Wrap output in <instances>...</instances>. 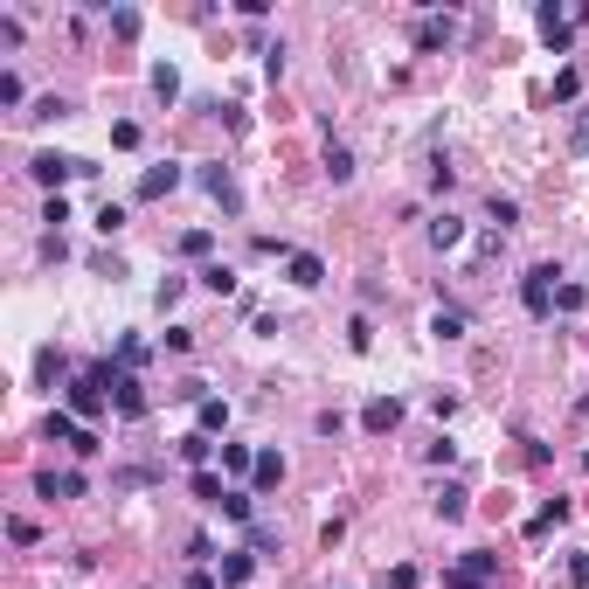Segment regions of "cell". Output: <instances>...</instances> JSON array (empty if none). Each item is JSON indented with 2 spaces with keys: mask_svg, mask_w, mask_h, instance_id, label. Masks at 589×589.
I'll use <instances>...</instances> for the list:
<instances>
[{
  "mask_svg": "<svg viewBox=\"0 0 589 589\" xmlns=\"http://www.w3.org/2000/svg\"><path fill=\"white\" fill-rule=\"evenodd\" d=\"M444 589H499V555L472 548L465 562H451V568H444Z\"/></svg>",
  "mask_w": 589,
  "mask_h": 589,
  "instance_id": "obj_1",
  "label": "cell"
},
{
  "mask_svg": "<svg viewBox=\"0 0 589 589\" xmlns=\"http://www.w3.org/2000/svg\"><path fill=\"white\" fill-rule=\"evenodd\" d=\"M555 277H562L555 264H534L527 277H520V305H527L534 320H548V312H555Z\"/></svg>",
  "mask_w": 589,
  "mask_h": 589,
  "instance_id": "obj_2",
  "label": "cell"
},
{
  "mask_svg": "<svg viewBox=\"0 0 589 589\" xmlns=\"http://www.w3.org/2000/svg\"><path fill=\"white\" fill-rule=\"evenodd\" d=\"M28 174H35V181L55 194L63 181H77V174H98V166H90V160H70V153H35V160H28Z\"/></svg>",
  "mask_w": 589,
  "mask_h": 589,
  "instance_id": "obj_3",
  "label": "cell"
},
{
  "mask_svg": "<svg viewBox=\"0 0 589 589\" xmlns=\"http://www.w3.org/2000/svg\"><path fill=\"white\" fill-rule=\"evenodd\" d=\"M201 188H209V194H215V201H222L229 215L243 209V188H236V174H229L222 160H215V166H201Z\"/></svg>",
  "mask_w": 589,
  "mask_h": 589,
  "instance_id": "obj_4",
  "label": "cell"
},
{
  "mask_svg": "<svg viewBox=\"0 0 589 589\" xmlns=\"http://www.w3.org/2000/svg\"><path fill=\"white\" fill-rule=\"evenodd\" d=\"M174 188H181V166L174 160H160V166L139 174V201H160V194H174Z\"/></svg>",
  "mask_w": 589,
  "mask_h": 589,
  "instance_id": "obj_5",
  "label": "cell"
},
{
  "mask_svg": "<svg viewBox=\"0 0 589 589\" xmlns=\"http://www.w3.org/2000/svg\"><path fill=\"white\" fill-rule=\"evenodd\" d=\"M396 423H402V402L396 396H375L368 409H361V430H375V437H388Z\"/></svg>",
  "mask_w": 589,
  "mask_h": 589,
  "instance_id": "obj_6",
  "label": "cell"
},
{
  "mask_svg": "<svg viewBox=\"0 0 589 589\" xmlns=\"http://www.w3.org/2000/svg\"><path fill=\"white\" fill-rule=\"evenodd\" d=\"M35 492H42V499H83V472H42Z\"/></svg>",
  "mask_w": 589,
  "mask_h": 589,
  "instance_id": "obj_7",
  "label": "cell"
},
{
  "mask_svg": "<svg viewBox=\"0 0 589 589\" xmlns=\"http://www.w3.org/2000/svg\"><path fill=\"white\" fill-rule=\"evenodd\" d=\"M285 270H292V285H298V292H312V285L326 277V264L312 257V250H292V257H285Z\"/></svg>",
  "mask_w": 589,
  "mask_h": 589,
  "instance_id": "obj_8",
  "label": "cell"
},
{
  "mask_svg": "<svg viewBox=\"0 0 589 589\" xmlns=\"http://www.w3.org/2000/svg\"><path fill=\"white\" fill-rule=\"evenodd\" d=\"M451 35H457V21H451V14H444V21H437V14H430V21H416V49H451Z\"/></svg>",
  "mask_w": 589,
  "mask_h": 589,
  "instance_id": "obj_9",
  "label": "cell"
},
{
  "mask_svg": "<svg viewBox=\"0 0 589 589\" xmlns=\"http://www.w3.org/2000/svg\"><path fill=\"white\" fill-rule=\"evenodd\" d=\"M430 250H457V243H465V222H457V215H430Z\"/></svg>",
  "mask_w": 589,
  "mask_h": 589,
  "instance_id": "obj_10",
  "label": "cell"
},
{
  "mask_svg": "<svg viewBox=\"0 0 589 589\" xmlns=\"http://www.w3.org/2000/svg\"><path fill=\"white\" fill-rule=\"evenodd\" d=\"M70 409H77V416H98V409H105V388H98L90 375H77L70 381Z\"/></svg>",
  "mask_w": 589,
  "mask_h": 589,
  "instance_id": "obj_11",
  "label": "cell"
},
{
  "mask_svg": "<svg viewBox=\"0 0 589 589\" xmlns=\"http://www.w3.org/2000/svg\"><path fill=\"white\" fill-rule=\"evenodd\" d=\"M430 507H437V520H465V485H437Z\"/></svg>",
  "mask_w": 589,
  "mask_h": 589,
  "instance_id": "obj_12",
  "label": "cell"
},
{
  "mask_svg": "<svg viewBox=\"0 0 589 589\" xmlns=\"http://www.w3.org/2000/svg\"><path fill=\"white\" fill-rule=\"evenodd\" d=\"M534 21H541V35H548L555 49H568V14H562V7H541Z\"/></svg>",
  "mask_w": 589,
  "mask_h": 589,
  "instance_id": "obj_13",
  "label": "cell"
},
{
  "mask_svg": "<svg viewBox=\"0 0 589 589\" xmlns=\"http://www.w3.org/2000/svg\"><path fill=\"white\" fill-rule=\"evenodd\" d=\"M485 215H492V229L507 236L513 222H520V201H513V194H492V201H485Z\"/></svg>",
  "mask_w": 589,
  "mask_h": 589,
  "instance_id": "obj_14",
  "label": "cell"
},
{
  "mask_svg": "<svg viewBox=\"0 0 589 589\" xmlns=\"http://www.w3.org/2000/svg\"><path fill=\"white\" fill-rule=\"evenodd\" d=\"M222 513H229V520H243V527H257V492H229V499H222Z\"/></svg>",
  "mask_w": 589,
  "mask_h": 589,
  "instance_id": "obj_15",
  "label": "cell"
},
{
  "mask_svg": "<svg viewBox=\"0 0 589 589\" xmlns=\"http://www.w3.org/2000/svg\"><path fill=\"white\" fill-rule=\"evenodd\" d=\"M250 479H257V492H270V485L285 479V457H277V451H257V472H250Z\"/></svg>",
  "mask_w": 589,
  "mask_h": 589,
  "instance_id": "obj_16",
  "label": "cell"
},
{
  "mask_svg": "<svg viewBox=\"0 0 589 589\" xmlns=\"http://www.w3.org/2000/svg\"><path fill=\"white\" fill-rule=\"evenodd\" d=\"M250 568H257V555H250V548H243V555H229V562H222V589H243V583H250Z\"/></svg>",
  "mask_w": 589,
  "mask_h": 589,
  "instance_id": "obj_17",
  "label": "cell"
},
{
  "mask_svg": "<svg viewBox=\"0 0 589 589\" xmlns=\"http://www.w3.org/2000/svg\"><path fill=\"white\" fill-rule=\"evenodd\" d=\"M326 174H333V181H340V188H347V181H354V153H347V146H340V139H333V146H326Z\"/></svg>",
  "mask_w": 589,
  "mask_h": 589,
  "instance_id": "obj_18",
  "label": "cell"
},
{
  "mask_svg": "<svg viewBox=\"0 0 589 589\" xmlns=\"http://www.w3.org/2000/svg\"><path fill=\"white\" fill-rule=\"evenodd\" d=\"M194 499H201V507H222V499H229V485L215 479V472H194Z\"/></svg>",
  "mask_w": 589,
  "mask_h": 589,
  "instance_id": "obj_19",
  "label": "cell"
},
{
  "mask_svg": "<svg viewBox=\"0 0 589 589\" xmlns=\"http://www.w3.org/2000/svg\"><path fill=\"white\" fill-rule=\"evenodd\" d=\"M181 457H188L194 472H209V457H215V444H209V437H201V430H194V437H181Z\"/></svg>",
  "mask_w": 589,
  "mask_h": 589,
  "instance_id": "obj_20",
  "label": "cell"
},
{
  "mask_svg": "<svg viewBox=\"0 0 589 589\" xmlns=\"http://www.w3.org/2000/svg\"><path fill=\"white\" fill-rule=\"evenodd\" d=\"M347 347H354V354L375 347V326H368V312H354V320H347Z\"/></svg>",
  "mask_w": 589,
  "mask_h": 589,
  "instance_id": "obj_21",
  "label": "cell"
},
{
  "mask_svg": "<svg viewBox=\"0 0 589 589\" xmlns=\"http://www.w3.org/2000/svg\"><path fill=\"white\" fill-rule=\"evenodd\" d=\"M555 520H568V499H548V507H541L534 520H527V534H548V527H555Z\"/></svg>",
  "mask_w": 589,
  "mask_h": 589,
  "instance_id": "obj_22",
  "label": "cell"
},
{
  "mask_svg": "<svg viewBox=\"0 0 589 589\" xmlns=\"http://www.w3.org/2000/svg\"><path fill=\"white\" fill-rule=\"evenodd\" d=\"M222 472H257V457H250V444H222Z\"/></svg>",
  "mask_w": 589,
  "mask_h": 589,
  "instance_id": "obj_23",
  "label": "cell"
},
{
  "mask_svg": "<svg viewBox=\"0 0 589 589\" xmlns=\"http://www.w3.org/2000/svg\"><path fill=\"white\" fill-rule=\"evenodd\" d=\"M430 333H437V340H465V312H437Z\"/></svg>",
  "mask_w": 589,
  "mask_h": 589,
  "instance_id": "obj_24",
  "label": "cell"
},
{
  "mask_svg": "<svg viewBox=\"0 0 589 589\" xmlns=\"http://www.w3.org/2000/svg\"><path fill=\"white\" fill-rule=\"evenodd\" d=\"M209 430H229V402H201V437H209Z\"/></svg>",
  "mask_w": 589,
  "mask_h": 589,
  "instance_id": "obj_25",
  "label": "cell"
},
{
  "mask_svg": "<svg viewBox=\"0 0 589 589\" xmlns=\"http://www.w3.org/2000/svg\"><path fill=\"white\" fill-rule=\"evenodd\" d=\"M583 305H589L583 285H555V312H583Z\"/></svg>",
  "mask_w": 589,
  "mask_h": 589,
  "instance_id": "obj_26",
  "label": "cell"
},
{
  "mask_svg": "<svg viewBox=\"0 0 589 589\" xmlns=\"http://www.w3.org/2000/svg\"><path fill=\"white\" fill-rule=\"evenodd\" d=\"M201 285H209V292H236V270H229V264H209V270H201Z\"/></svg>",
  "mask_w": 589,
  "mask_h": 589,
  "instance_id": "obj_27",
  "label": "cell"
},
{
  "mask_svg": "<svg viewBox=\"0 0 589 589\" xmlns=\"http://www.w3.org/2000/svg\"><path fill=\"white\" fill-rule=\"evenodd\" d=\"M49 437H55V444H77L83 430H77V423H70V409H55V416H49Z\"/></svg>",
  "mask_w": 589,
  "mask_h": 589,
  "instance_id": "obj_28",
  "label": "cell"
},
{
  "mask_svg": "<svg viewBox=\"0 0 589 589\" xmlns=\"http://www.w3.org/2000/svg\"><path fill=\"white\" fill-rule=\"evenodd\" d=\"M209 250H215L209 229H188V236H181V257H209Z\"/></svg>",
  "mask_w": 589,
  "mask_h": 589,
  "instance_id": "obj_29",
  "label": "cell"
},
{
  "mask_svg": "<svg viewBox=\"0 0 589 589\" xmlns=\"http://www.w3.org/2000/svg\"><path fill=\"white\" fill-rule=\"evenodd\" d=\"M381 589H416V568L396 562V568H381Z\"/></svg>",
  "mask_w": 589,
  "mask_h": 589,
  "instance_id": "obj_30",
  "label": "cell"
},
{
  "mask_svg": "<svg viewBox=\"0 0 589 589\" xmlns=\"http://www.w3.org/2000/svg\"><path fill=\"white\" fill-rule=\"evenodd\" d=\"M250 555H277V534H270L264 520H257V527H250Z\"/></svg>",
  "mask_w": 589,
  "mask_h": 589,
  "instance_id": "obj_31",
  "label": "cell"
},
{
  "mask_svg": "<svg viewBox=\"0 0 589 589\" xmlns=\"http://www.w3.org/2000/svg\"><path fill=\"white\" fill-rule=\"evenodd\" d=\"M98 229H105V236H118V229H125V209H118V201H105V209H98Z\"/></svg>",
  "mask_w": 589,
  "mask_h": 589,
  "instance_id": "obj_32",
  "label": "cell"
},
{
  "mask_svg": "<svg viewBox=\"0 0 589 589\" xmlns=\"http://www.w3.org/2000/svg\"><path fill=\"white\" fill-rule=\"evenodd\" d=\"M63 111H70V105H63V98L49 90V98H35V111H28V118H63Z\"/></svg>",
  "mask_w": 589,
  "mask_h": 589,
  "instance_id": "obj_33",
  "label": "cell"
},
{
  "mask_svg": "<svg viewBox=\"0 0 589 589\" xmlns=\"http://www.w3.org/2000/svg\"><path fill=\"white\" fill-rule=\"evenodd\" d=\"M209 555H215V541H209V534H188V562L201 568V562H209Z\"/></svg>",
  "mask_w": 589,
  "mask_h": 589,
  "instance_id": "obj_34",
  "label": "cell"
},
{
  "mask_svg": "<svg viewBox=\"0 0 589 589\" xmlns=\"http://www.w3.org/2000/svg\"><path fill=\"white\" fill-rule=\"evenodd\" d=\"M568 146H576V153H589V111L576 118V132H568Z\"/></svg>",
  "mask_w": 589,
  "mask_h": 589,
  "instance_id": "obj_35",
  "label": "cell"
},
{
  "mask_svg": "<svg viewBox=\"0 0 589 589\" xmlns=\"http://www.w3.org/2000/svg\"><path fill=\"white\" fill-rule=\"evenodd\" d=\"M568 583H576V589H589V555H576V562H568Z\"/></svg>",
  "mask_w": 589,
  "mask_h": 589,
  "instance_id": "obj_36",
  "label": "cell"
},
{
  "mask_svg": "<svg viewBox=\"0 0 589 589\" xmlns=\"http://www.w3.org/2000/svg\"><path fill=\"white\" fill-rule=\"evenodd\" d=\"M188 589H215V576H209V568H194V576H188Z\"/></svg>",
  "mask_w": 589,
  "mask_h": 589,
  "instance_id": "obj_37",
  "label": "cell"
},
{
  "mask_svg": "<svg viewBox=\"0 0 589 589\" xmlns=\"http://www.w3.org/2000/svg\"><path fill=\"white\" fill-rule=\"evenodd\" d=\"M576 416H583V423H589V396H583V402H576Z\"/></svg>",
  "mask_w": 589,
  "mask_h": 589,
  "instance_id": "obj_38",
  "label": "cell"
}]
</instances>
